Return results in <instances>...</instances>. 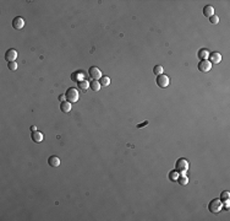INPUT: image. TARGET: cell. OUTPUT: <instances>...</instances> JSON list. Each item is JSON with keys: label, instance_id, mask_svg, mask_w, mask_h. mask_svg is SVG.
I'll return each instance as SVG.
<instances>
[{"label": "cell", "instance_id": "24", "mask_svg": "<svg viewBox=\"0 0 230 221\" xmlns=\"http://www.w3.org/2000/svg\"><path fill=\"white\" fill-rule=\"evenodd\" d=\"M209 22L213 24V25H217V24L219 22V17H218L217 15H212V16L209 17Z\"/></svg>", "mask_w": 230, "mask_h": 221}, {"label": "cell", "instance_id": "3", "mask_svg": "<svg viewBox=\"0 0 230 221\" xmlns=\"http://www.w3.org/2000/svg\"><path fill=\"white\" fill-rule=\"evenodd\" d=\"M222 209H223V203L220 201V199H213L208 205V210L213 214L219 213Z\"/></svg>", "mask_w": 230, "mask_h": 221}, {"label": "cell", "instance_id": "27", "mask_svg": "<svg viewBox=\"0 0 230 221\" xmlns=\"http://www.w3.org/2000/svg\"><path fill=\"white\" fill-rule=\"evenodd\" d=\"M31 130H32V132H37V128H36L34 125H32V127H31Z\"/></svg>", "mask_w": 230, "mask_h": 221}, {"label": "cell", "instance_id": "1", "mask_svg": "<svg viewBox=\"0 0 230 221\" xmlns=\"http://www.w3.org/2000/svg\"><path fill=\"white\" fill-rule=\"evenodd\" d=\"M65 101L70 103H75L79 101V91L75 87H69L65 92Z\"/></svg>", "mask_w": 230, "mask_h": 221}, {"label": "cell", "instance_id": "10", "mask_svg": "<svg viewBox=\"0 0 230 221\" xmlns=\"http://www.w3.org/2000/svg\"><path fill=\"white\" fill-rule=\"evenodd\" d=\"M48 163H49V166L50 167H54V168H56V167H59L60 166V159L58 157V156H50L49 159H48Z\"/></svg>", "mask_w": 230, "mask_h": 221}, {"label": "cell", "instance_id": "19", "mask_svg": "<svg viewBox=\"0 0 230 221\" xmlns=\"http://www.w3.org/2000/svg\"><path fill=\"white\" fill-rule=\"evenodd\" d=\"M197 55H198V58L202 60V59H206L209 54H208V50H207V49H200V52H198Z\"/></svg>", "mask_w": 230, "mask_h": 221}, {"label": "cell", "instance_id": "7", "mask_svg": "<svg viewBox=\"0 0 230 221\" xmlns=\"http://www.w3.org/2000/svg\"><path fill=\"white\" fill-rule=\"evenodd\" d=\"M17 59V50L16 49H8V52L5 53V60L6 62H15Z\"/></svg>", "mask_w": 230, "mask_h": 221}, {"label": "cell", "instance_id": "5", "mask_svg": "<svg viewBox=\"0 0 230 221\" xmlns=\"http://www.w3.org/2000/svg\"><path fill=\"white\" fill-rule=\"evenodd\" d=\"M88 74L92 78V80H99L102 78V71L97 66H91L89 70H88Z\"/></svg>", "mask_w": 230, "mask_h": 221}, {"label": "cell", "instance_id": "18", "mask_svg": "<svg viewBox=\"0 0 230 221\" xmlns=\"http://www.w3.org/2000/svg\"><path fill=\"white\" fill-rule=\"evenodd\" d=\"M163 71H164V69H163V66L162 65H156L154 68H153V74L154 75H160V74H163Z\"/></svg>", "mask_w": 230, "mask_h": 221}, {"label": "cell", "instance_id": "25", "mask_svg": "<svg viewBox=\"0 0 230 221\" xmlns=\"http://www.w3.org/2000/svg\"><path fill=\"white\" fill-rule=\"evenodd\" d=\"M148 120H145L143 123H141V124H137V128H142V127H146V125H148Z\"/></svg>", "mask_w": 230, "mask_h": 221}, {"label": "cell", "instance_id": "2", "mask_svg": "<svg viewBox=\"0 0 230 221\" xmlns=\"http://www.w3.org/2000/svg\"><path fill=\"white\" fill-rule=\"evenodd\" d=\"M187 170H188V162H187V160L184 159V157L179 159V160L176 161V163H175V171H176L178 173L184 175Z\"/></svg>", "mask_w": 230, "mask_h": 221}, {"label": "cell", "instance_id": "20", "mask_svg": "<svg viewBox=\"0 0 230 221\" xmlns=\"http://www.w3.org/2000/svg\"><path fill=\"white\" fill-rule=\"evenodd\" d=\"M99 84H101V86H108L110 84V79L108 76H102L99 79Z\"/></svg>", "mask_w": 230, "mask_h": 221}, {"label": "cell", "instance_id": "6", "mask_svg": "<svg viewBox=\"0 0 230 221\" xmlns=\"http://www.w3.org/2000/svg\"><path fill=\"white\" fill-rule=\"evenodd\" d=\"M212 68V63H210L208 59H202L200 63H198V70L202 71V72H208Z\"/></svg>", "mask_w": 230, "mask_h": 221}, {"label": "cell", "instance_id": "16", "mask_svg": "<svg viewBox=\"0 0 230 221\" xmlns=\"http://www.w3.org/2000/svg\"><path fill=\"white\" fill-rule=\"evenodd\" d=\"M176 182L180 184V186H186V184L188 183V178L186 177V176H179L178 177V179H176Z\"/></svg>", "mask_w": 230, "mask_h": 221}, {"label": "cell", "instance_id": "17", "mask_svg": "<svg viewBox=\"0 0 230 221\" xmlns=\"http://www.w3.org/2000/svg\"><path fill=\"white\" fill-rule=\"evenodd\" d=\"M229 198H230V193L228 191H224V192H222L219 199H220L222 203H226V201H229Z\"/></svg>", "mask_w": 230, "mask_h": 221}, {"label": "cell", "instance_id": "12", "mask_svg": "<svg viewBox=\"0 0 230 221\" xmlns=\"http://www.w3.org/2000/svg\"><path fill=\"white\" fill-rule=\"evenodd\" d=\"M31 139H32L34 143H41V141H43V134H42L41 132H32Z\"/></svg>", "mask_w": 230, "mask_h": 221}, {"label": "cell", "instance_id": "22", "mask_svg": "<svg viewBox=\"0 0 230 221\" xmlns=\"http://www.w3.org/2000/svg\"><path fill=\"white\" fill-rule=\"evenodd\" d=\"M169 179H170L171 182H174V181H176V179H178V172H176L175 170L170 171V173H169Z\"/></svg>", "mask_w": 230, "mask_h": 221}, {"label": "cell", "instance_id": "26", "mask_svg": "<svg viewBox=\"0 0 230 221\" xmlns=\"http://www.w3.org/2000/svg\"><path fill=\"white\" fill-rule=\"evenodd\" d=\"M59 101H61V102L65 101V95H60V96H59Z\"/></svg>", "mask_w": 230, "mask_h": 221}, {"label": "cell", "instance_id": "8", "mask_svg": "<svg viewBox=\"0 0 230 221\" xmlns=\"http://www.w3.org/2000/svg\"><path fill=\"white\" fill-rule=\"evenodd\" d=\"M23 26H25V20H23L22 17L17 16V17H15L14 20H12V27L15 30H22Z\"/></svg>", "mask_w": 230, "mask_h": 221}, {"label": "cell", "instance_id": "23", "mask_svg": "<svg viewBox=\"0 0 230 221\" xmlns=\"http://www.w3.org/2000/svg\"><path fill=\"white\" fill-rule=\"evenodd\" d=\"M8 68L10 71H16L17 70V63L16 62H10L8 63Z\"/></svg>", "mask_w": 230, "mask_h": 221}, {"label": "cell", "instance_id": "15", "mask_svg": "<svg viewBox=\"0 0 230 221\" xmlns=\"http://www.w3.org/2000/svg\"><path fill=\"white\" fill-rule=\"evenodd\" d=\"M89 87H91L92 91H95V92H97V91L101 90V84H99L98 80H93V81L89 82Z\"/></svg>", "mask_w": 230, "mask_h": 221}, {"label": "cell", "instance_id": "14", "mask_svg": "<svg viewBox=\"0 0 230 221\" xmlns=\"http://www.w3.org/2000/svg\"><path fill=\"white\" fill-rule=\"evenodd\" d=\"M212 15H214V8L210 6V5H206V6L203 8V16L210 17Z\"/></svg>", "mask_w": 230, "mask_h": 221}, {"label": "cell", "instance_id": "13", "mask_svg": "<svg viewBox=\"0 0 230 221\" xmlns=\"http://www.w3.org/2000/svg\"><path fill=\"white\" fill-rule=\"evenodd\" d=\"M60 110L63 113H69L70 110H71V103L67 102V101H63L60 103Z\"/></svg>", "mask_w": 230, "mask_h": 221}, {"label": "cell", "instance_id": "4", "mask_svg": "<svg viewBox=\"0 0 230 221\" xmlns=\"http://www.w3.org/2000/svg\"><path fill=\"white\" fill-rule=\"evenodd\" d=\"M156 81H157V85H158L160 88L168 87V86H169V82H170L169 78H168L166 75H164V74H160V75H158Z\"/></svg>", "mask_w": 230, "mask_h": 221}, {"label": "cell", "instance_id": "9", "mask_svg": "<svg viewBox=\"0 0 230 221\" xmlns=\"http://www.w3.org/2000/svg\"><path fill=\"white\" fill-rule=\"evenodd\" d=\"M209 62L210 63H214V64H219L220 62H222V55H220V53H218V52H213V53H210L209 54Z\"/></svg>", "mask_w": 230, "mask_h": 221}, {"label": "cell", "instance_id": "11", "mask_svg": "<svg viewBox=\"0 0 230 221\" xmlns=\"http://www.w3.org/2000/svg\"><path fill=\"white\" fill-rule=\"evenodd\" d=\"M77 87H79V90H81V91L86 92V91H87V88L89 87V84H88L87 79H86V80H85V79H80V80L77 81Z\"/></svg>", "mask_w": 230, "mask_h": 221}, {"label": "cell", "instance_id": "21", "mask_svg": "<svg viewBox=\"0 0 230 221\" xmlns=\"http://www.w3.org/2000/svg\"><path fill=\"white\" fill-rule=\"evenodd\" d=\"M81 75H82V72H81V71H79V72H76V71L72 72V74H71V79H72V81H75V82H76V81H79L80 78H81Z\"/></svg>", "mask_w": 230, "mask_h": 221}]
</instances>
